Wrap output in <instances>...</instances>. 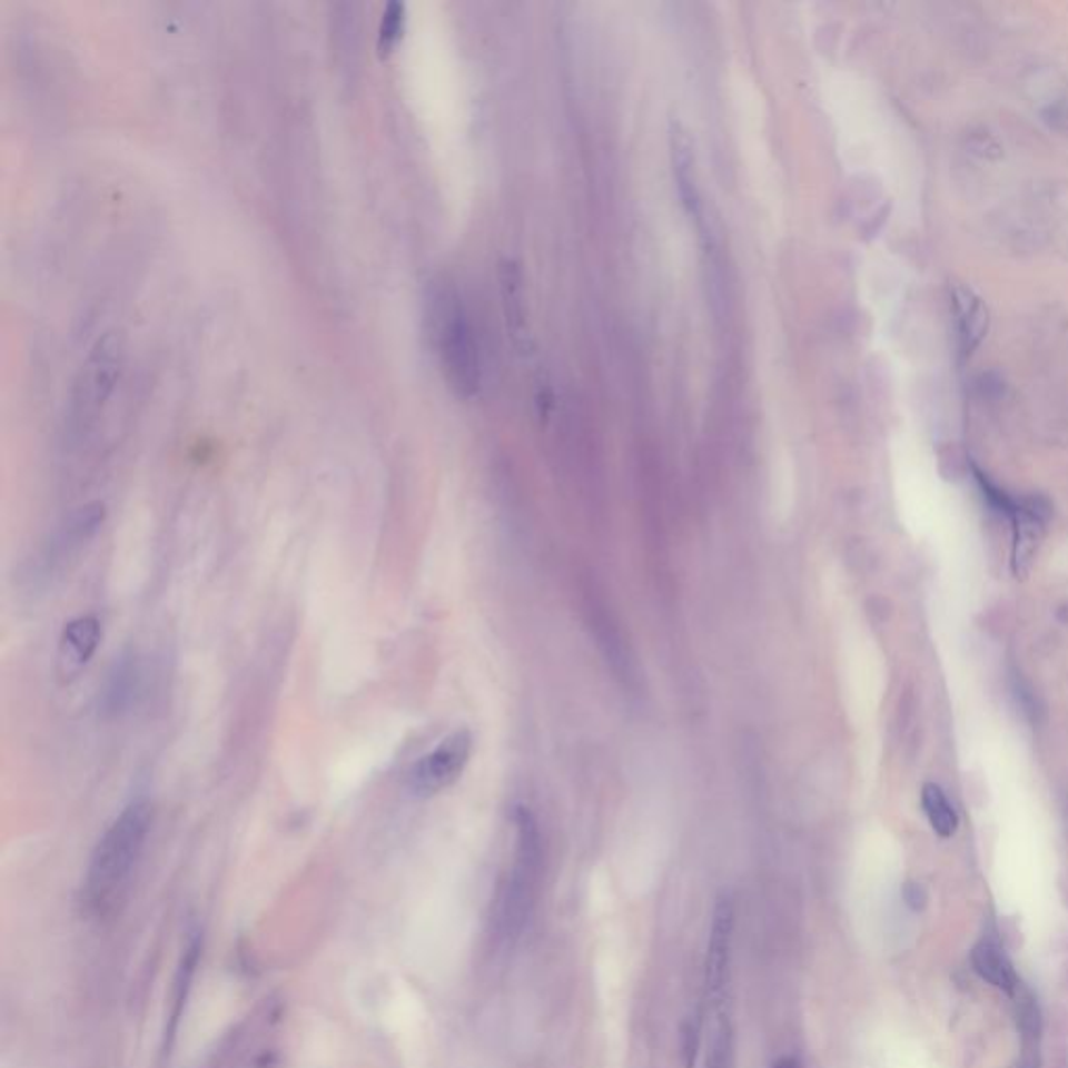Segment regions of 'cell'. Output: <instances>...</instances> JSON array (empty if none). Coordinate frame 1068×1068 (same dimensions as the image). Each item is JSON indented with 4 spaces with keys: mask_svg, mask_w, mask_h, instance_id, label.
<instances>
[{
    "mask_svg": "<svg viewBox=\"0 0 1068 1068\" xmlns=\"http://www.w3.org/2000/svg\"><path fill=\"white\" fill-rule=\"evenodd\" d=\"M152 827L149 801L128 803L102 833L90 856L82 884V906L92 918L113 914L128 896L134 872Z\"/></svg>",
    "mask_w": 1068,
    "mask_h": 1068,
    "instance_id": "1",
    "label": "cell"
},
{
    "mask_svg": "<svg viewBox=\"0 0 1068 1068\" xmlns=\"http://www.w3.org/2000/svg\"><path fill=\"white\" fill-rule=\"evenodd\" d=\"M428 307L445 380L459 397L476 395L481 388V355L462 299L449 284H434Z\"/></svg>",
    "mask_w": 1068,
    "mask_h": 1068,
    "instance_id": "2",
    "label": "cell"
},
{
    "mask_svg": "<svg viewBox=\"0 0 1068 1068\" xmlns=\"http://www.w3.org/2000/svg\"><path fill=\"white\" fill-rule=\"evenodd\" d=\"M541 879V839L533 817L517 814V841L514 862L497 889L491 914V933L497 943H514L533 914Z\"/></svg>",
    "mask_w": 1068,
    "mask_h": 1068,
    "instance_id": "3",
    "label": "cell"
},
{
    "mask_svg": "<svg viewBox=\"0 0 1068 1068\" xmlns=\"http://www.w3.org/2000/svg\"><path fill=\"white\" fill-rule=\"evenodd\" d=\"M121 367V340L113 333L105 334L86 357L71 395V417L83 426L109 399Z\"/></svg>",
    "mask_w": 1068,
    "mask_h": 1068,
    "instance_id": "4",
    "label": "cell"
},
{
    "mask_svg": "<svg viewBox=\"0 0 1068 1068\" xmlns=\"http://www.w3.org/2000/svg\"><path fill=\"white\" fill-rule=\"evenodd\" d=\"M472 755V734L457 731L438 743L436 750L417 760L409 772V791L416 798H433L455 783L466 770Z\"/></svg>",
    "mask_w": 1068,
    "mask_h": 1068,
    "instance_id": "5",
    "label": "cell"
},
{
    "mask_svg": "<svg viewBox=\"0 0 1068 1068\" xmlns=\"http://www.w3.org/2000/svg\"><path fill=\"white\" fill-rule=\"evenodd\" d=\"M733 933L734 903L729 896H722L718 898L712 912L710 939H708L705 962H703V1001L714 1012L722 1010L726 987H729L726 983H729V968H731Z\"/></svg>",
    "mask_w": 1068,
    "mask_h": 1068,
    "instance_id": "6",
    "label": "cell"
},
{
    "mask_svg": "<svg viewBox=\"0 0 1068 1068\" xmlns=\"http://www.w3.org/2000/svg\"><path fill=\"white\" fill-rule=\"evenodd\" d=\"M1050 520V505L1041 500L1018 501L1017 512L1012 514L1015 524V545H1012V572L1025 576L1044 541L1046 524Z\"/></svg>",
    "mask_w": 1068,
    "mask_h": 1068,
    "instance_id": "7",
    "label": "cell"
},
{
    "mask_svg": "<svg viewBox=\"0 0 1068 1068\" xmlns=\"http://www.w3.org/2000/svg\"><path fill=\"white\" fill-rule=\"evenodd\" d=\"M951 309H953V317H956V333H958L960 350L965 355H970L981 345V340L987 334V326H989L987 305L970 288L953 286Z\"/></svg>",
    "mask_w": 1068,
    "mask_h": 1068,
    "instance_id": "8",
    "label": "cell"
},
{
    "mask_svg": "<svg viewBox=\"0 0 1068 1068\" xmlns=\"http://www.w3.org/2000/svg\"><path fill=\"white\" fill-rule=\"evenodd\" d=\"M972 967L977 975L985 979L987 983L998 987L1006 991L1008 996H1015L1018 989V977L1012 968V962L1008 960L1006 951L1001 950L1000 943L993 939H981L970 953Z\"/></svg>",
    "mask_w": 1068,
    "mask_h": 1068,
    "instance_id": "9",
    "label": "cell"
},
{
    "mask_svg": "<svg viewBox=\"0 0 1068 1068\" xmlns=\"http://www.w3.org/2000/svg\"><path fill=\"white\" fill-rule=\"evenodd\" d=\"M100 643V622L95 616L71 620L63 631L61 651L66 662L76 666H86Z\"/></svg>",
    "mask_w": 1068,
    "mask_h": 1068,
    "instance_id": "10",
    "label": "cell"
},
{
    "mask_svg": "<svg viewBox=\"0 0 1068 1068\" xmlns=\"http://www.w3.org/2000/svg\"><path fill=\"white\" fill-rule=\"evenodd\" d=\"M105 520V505L102 503H88L80 507L63 528V533L57 538V551L66 553L69 550L80 547L92 534L97 533Z\"/></svg>",
    "mask_w": 1068,
    "mask_h": 1068,
    "instance_id": "11",
    "label": "cell"
},
{
    "mask_svg": "<svg viewBox=\"0 0 1068 1068\" xmlns=\"http://www.w3.org/2000/svg\"><path fill=\"white\" fill-rule=\"evenodd\" d=\"M920 800H922L924 814L929 818L934 833L943 837V839H950L951 834H956L960 820H958L956 810L951 808L950 801H948L943 789L939 784H924Z\"/></svg>",
    "mask_w": 1068,
    "mask_h": 1068,
    "instance_id": "12",
    "label": "cell"
},
{
    "mask_svg": "<svg viewBox=\"0 0 1068 1068\" xmlns=\"http://www.w3.org/2000/svg\"><path fill=\"white\" fill-rule=\"evenodd\" d=\"M716 1017L710 1050L705 1058V1068H734L733 1022L729 1015H724V1010L716 1012Z\"/></svg>",
    "mask_w": 1068,
    "mask_h": 1068,
    "instance_id": "13",
    "label": "cell"
},
{
    "mask_svg": "<svg viewBox=\"0 0 1068 1068\" xmlns=\"http://www.w3.org/2000/svg\"><path fill=\"white\" fill-rule=\"evenodd\" d=\"M136 681H138V670L132 662H126L117 668L116 674L111 676V684L107 689V701L111 703L113 710L123 708L128 701L132 700Z\"/></svg>",
    "mask_w": 1068,
    "mask_h": 1068,
    "instance_id": "14",
    "label": "cell"
},
{
    "mask_svg": "<svg viewBox=\"0 0 1068 1068\" xmlns=\"http://www.w3.org/2000/svg\"><path fill=\"white\" fill-rule=\"evenodd\" d=\"M403 13H405L403 2L390 0V2L386 4V9L383 11V19H380V28H378V40H380V47H383V49H388V47L399 38L403 19H405Z\"/></svg>",
    "mask_w": 1068,
    "mask_h": 1068,
    "instance_id": "15",
    "label": "cell"
},
{
    "mask_svg": "<svg viewBox=\"0 0 1068 1068\" xmlns=\"http://www.w3.org/2000/svg\"><path fill=\"white\" fill-rule=\"evenodd\" d=\"M701 1018L703 1015L698 1012L693 1018H686L681 1029V1050H683V1067H695V1058L700 1050L701 1041Z\"/></svg>",
    "mask_w": 1068,
    "mask_h": 1068,
    "instance_id": "16",
    "label": "cell"
},
{
    "mask_svg": "<svg viewBox=\"0 0 1068 1068\" xmlns=\"http://www.w3.org/2000/svg\"><path fill=\"white\" fill-rule=\"evenodd\" d=\"M903 900H906V903H908L912 910H920V908L924 906L927 898H924V891H922L920 884L906 883V887H903Z\"/></svg>",
    "mask_w": 1068,
    "mask_h": 1068,
    "instance_id": "17",
    "label": "cell"
},
{
    "mask_svg": "<svg viewBox=\"0 0 1068 1068\" xmlns=\"http://www.w3.org/2000/svg\"><path fill=\"white\" fill-rule=\"evenodd\" d=\"M770 1068H801L800 1060L795 1056H781Z\"/></svg>",
    "mask_w": 1068,
    "mask_h": 1068,
    "instance_id": "18",
    "label": "cell"
},
{
    "mask_svg": "<svg viewBox=\"0 0 1068 1068\" xmlns=\"http://www.w3.org/2000/svg\"><path fill=\"white\" fill-rule=\"evenodd\" d=\"M1020 1068H1039V1062H1037L1035 1054H1029V1051H1027V1056H1025V1060H1022Z\"/></svg>",
    "mask_w": 1068,
    "mask_h": 1068,
    "instance_id": "19",
    "label": "cell"
}]
</instances>
